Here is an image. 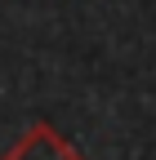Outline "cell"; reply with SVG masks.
Returning a JSON list of instances; mask_svg holds the SVG:
<instances>
[{"mask_svg":"<svg viewBox=\"0 0 156 160\" xmlns=\"http://www.w3.org/2000/svg\"><path fill=\"white\" fill-rule=\"evenodd\" d=\"M0 160H85L81 151H76L63 133H58L54 125H45V120H36V125L18 138V142L0 156Z\"/></svg>","mask_w":156,"mask_h":160,"instance_id":"6da1fadb","label":"cell"}]
</instances>
